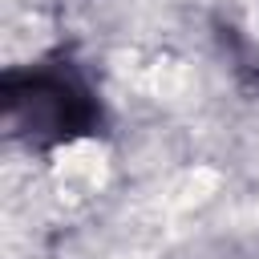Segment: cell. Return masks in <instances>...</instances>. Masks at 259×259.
<instances>
[{"mask_svg":"<svg viewBox=\"0 0 259 259\" xmlns=\"http://www.w3.org/2000/svg\"><path fill=\"white\" fill-rule=\"evenodd\" d=\"M8 105H12L16 113H24L32 130L69 134V130H77V125L89 121L85 89H81L77 81L61 77V73H32L24 93L8 89Z\"/></svg>","mask_w":259,"mask_h":259,"instance_id":"6da1fadb","label":"cell"}]
</instances>
